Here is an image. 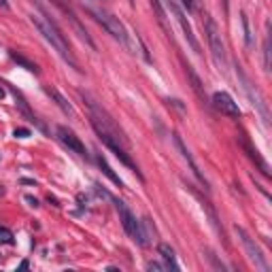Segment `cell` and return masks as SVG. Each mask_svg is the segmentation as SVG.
I'll use <instances>...</instances> for the list:
<instances>
[{"instance_id":"6da1fadb","label":"cell","mask_w":272,"mask_h":272,"mask_svg":"<svg viewBox=\"0 0 272 272\" xmlns=\"http://www.w3.org/2000/svg\"><path fill=\"white\" fill-rule=\"evenodd\" d=\"M81 96H83L85 100V104L87 108H90V121H92V128L96 130V134L100 136V140L104 142V145L111 149V151L115 153V158H117L121 164H126L130 170H134L136 174L142 179V174H140V170L138 166L132 162L130 158V153H128V149H130V140H128V136L121 132V128L115 124L113 117L108 115L104 108H102L96 100H94L90 94H85V92H81Z\"/></svg>"},{"instance_id":"7a4b0ae2","label":"cell","mask_w":272,"mask_h":272,"mask_svg":"<svg viewBox=\"0 0 272 272\" xmlns=\"http://www.w3.org/2000/svg\"><path fill=\"white\" fill-rule=\"evenodd\" d=\"M38 9H40V13H34V15L30 17L32 19V24L36 26V30L43 34V38L49 43L53 49H56L58 53H60V58L64 60V62H68L70 64V68H74L77 72H81V68H79V62L74 60V56H72V51H70V47H68V43H66V36L62 34V30L56 26V22L47 15L45 13V9L38 4Z\"/></svg>"},{"instance_id":"3957f363","label":"cell","mask_w":272,"mask_h":272,"mask_svg":"<svg viewBox=\"0 0 272 272\" xmlns=\"http://www.w3.org/2000/svg\"><path fill=\"white\" fill-rule=\"evenodd\" d=\"M96 189H98V192H102V194H104L108 200H111V202L115 204V210H117L119 221H121V226H124L126 234L130 236L134 242H138L140 247H147V244H149V238L145 236V230H142L140 221L136 219V215L132 213L130 208H128V204H126V202H121V200H117V198H113V196H108V194L104 192V189H100L98 185H96Z\"/></svg>"},{"instance_id":"277c9868","label":"cell","mask_w":272,"mask_h":272,"mask_svg":"<svg viewBox=\"0 0 272 272\" xmlns=\"http://www.w3.org/2000/svg\"><path fill=\"white\" fill-rule=\"evenodd\" d=\"M87 13H90V15L96 19V22H98L108 34H111L115 40H119L121 45H128V36H130V32H128L126 26L119 22V17L111 15V13L104 11V9H96V6H87Z\"/></svg>"},{"instance_id":"5b68a950","label":"cell","mask_w":272,"mask_h":272,"mask_svg":"<svg viewBox=\"0 0 272 272\" xmlns=\"http://www.w3.org/2000/svg\"><path fill=\"white\" fill-rule=\"evenodd\" d=\"M204 32H206V40H208V47H210V53H213L215 64L219 66V70H226V68H228L226 47H223L219 28H217V24H215L210 17H206V24H204Z\"/></svg>"},{"instance_id":"8992f818","label":"cell","mask_w":272,"mask_h":272,"mask_svg":"<svg viewBox=\"0 0 272 272\" xmlns=\"http://www.w3.org/2000/svg\"><path fill=\"white\" fill-rule=\"evenodd\" d=\"M234 232H236V236H238V238H240L242 247H244V251H247V257H249V260L255 264V268H260L262 272H268V270H270V266H268L266 257H264L262 249L257 247V242H255L253 238L249 236L247 230L240 228V226H234Z\"/></svg>"},{"instance_id":"52a82bcc","label":"cell","mask_w":272,"mask_h":272,"mask_svg":"<svg viewBox=\"0 0 272 272\" xmlns=\"http://www.w3.org/2000/svg\"><path fill=\"white\" fill-rule=\"evenodd\" d=\"M166 6L170 9V13H172V17L176 19V22H179V26H181L183 34H185L189 47H192L196 53H200V43H198V38H196V34H194V28H192V26H189V22H187L185 13L181 11V6L176 4V2H172V0H166Z\"/></svg>"},{"instance_id":"ba28073f","label":"cell","mask_w":272,"mask_h":272,"mask_svg":"<svg viewBox=\"0 0 272 272\" xmlns=\"http://www.w3.org/2000/svg\"><path fill=\"white\" fill-rule=\"evenodd\" d=\"M213 106H215V111H219L221 115H226V117H232V119L240 117V108H238L234 98L230 96L228 92H215L213 94Z\"/></svg>"},{"instance_id":"9c48e42d","label":"cell","mask_w":272,"mask_h":272,"mask_svg":"<svg viewBox=\"0 0 272 272\" xmlns=\"http://www.w3.org/2000/svg\"><path fill=\"white\" fill-rule=\"evenodd\" d=\"M236 74H238V79H240V83H242V90L247 92V96L251 100V104H253L257 111L262 113V119H264V124H268V119H270V115H268V108H266V102H264V98L260 96L257 92H253V85L249 83V79H247V74H244L240 68H236Z\"/></svg>"},{"instance_id":"30bf717a","label":"cell","mask_w":272,"mask_h":272,"mask_svg":"<svg viewBox=\"0 0 272 272\" xmlns=\"http://www.w3.org/2000/svg\"><path fill=\"white\" fill-rule=\"evenodd\" d=\"M56 134H58L60 142H64V145L70 149V151H74L77 155H81V158H87V149H85V145L81 142V138L70 130V128L58 126V128H56Z\"/></svg>"},{"instance_id":"8fae6325","label":"cell","mask_w":272,"mask_h":272,"mask_svg":"<svg viewBox=\"0 0 272 272\" xmlns=\"http://www.w3.org/2000/svg\"><path fill=\"white\" fill-rule=\"evenodd\" d=\"M172 140H174V147L176 149H179V153L183 155V160H185L187 162V164H189V168H192V172H194V176H196V179H198L200 183H202V185L204 187H208V183H206V179H204V174L200 172V168H198V164H196V160L192 158V153H189V149L185 147V142H183V138H181V134H172Z\"/></svg>"},{"instance_id":"7c38bea8","label":"cell","mask_w":272,"mask_h":272,"mask_svg":"<svg viewBox=\"0 0 272 272\" xmlns=\"http://www.w3.org/2000/svg\"><path fill=\"white\" fill-rule=\"evenodd\" d=\"M240 147L244 149V153H247L249 158H251V160H253L255 164H257V168L262 170V174H264V176H270V168H268V164H266V160L262 158L257 149H253V147H251V142H249L247 138H240Z\"/></svg>"},{"instance_id":"4fadbf2b","label":"cell","mask_w":272,"mask_h":272,"mask_svg":"<svg viewBox=\"0 0 272 272\" xmlns=\"http://www.w3.org/2000/svg\"><path fill=\"white\" fill-rule=\"evenodd\" d=\"M45 94H47V96H49L53 102H56V104H58L60 108H62V111L68 115V117H74V108H72V104H70V102H68V100L62 96V94H60V92L56 90V87L45 85Z\"/></svg>"},{"instance_id":"5bb4252c","label":"cell","mask_w":272,"mask_h":272,"mask_svg":"<svg viewBox=\"0 0 272 272\" xmlns=\"http://www.w3.org/2000/svg\"><path fill=\"white\" fill-rule=\"evenodd\" d=\"M185 72H187V77H189V81H192V90L196 92V96H198L202 102H206V92H204V85H202V81H200V77L196 74V70H194V66H189V64H185Z\"/></svg>"},{"instance_id":"9a60e30c","label":"cell","mask_w":272,"mask_h":272,"mask_svg":"<svg viewBox=\"0 0 272 272\" xmlns=\"http://www.w3.org/2000/svg\"><path fill=\"white\" fill-rule=\"evenodd\" d=\"M96 162H98V166L102 168V172H104V174L108 176V179H111V181L115 183V185H117V187H124V181H121L119 176L113 172V168L108 166V162H106L104 158H102V153H96Z\"/></svg>"},{"instance_id":"2e32d148","label":"cell","mask_w":272,"mask_h":272,"mask_svg":"<svg viewBox=\"0 0 272 272\" xmlns=\"http://www.w3.org/2000/svg\"><path fill=\"white\" fill-rule=\"evenodd\" d=\"M158 251H160V255H162V260H164V262L168 264V268H172V270H179V264L174 262V249L170 247V244L162 242L160 247H158Z\"/></svg>"},{"instance_id":"e0dca14e","label":"cell","mask_w":272,"mask_h":272,"mask_svg":"<svg viewBox=\"0 0 272 272\" xmlns=\"http://www.w3.org/2000/svg\"><path fill=\"white\" fill-rule=\"evenodd\" d=\"M9 56H11L13 60H15V62H17L19 66H24V68H26V70H28V72H34V74H38V66L34 64V62H30L28 58H24L22 53H17V51H9Z\"/></svg>"},{"instance_id":"ac0fdd59","label":"cell","mask_w":272,"mask_h":272,"mask_svg":"<svg viewBox=\"0 0 272 272\" xmlns=\"http://www.w3.org/2000/svg\"><path fill=\"white\" fill-rule=\"evenodd\" d=\"M242 32H244V45H247V49H251L253 47V34H251V26H249V17L247 13H242Z\"/></svg>"},{"instance_id":"d6986e66","label":"cell","mask_w":272,"mask_h":272,"mask_svg":"<svg viewBox=\"0 0 272 272\" xmlns=\"http://www.w3.org/2000/svg\"><path fill=\"white\" fill-rule=\"evenodd\" d=\"M266 28L268 34L264 38V66H266V70H270V24H266Z\"/></svg>"},{"instance_id":"ffe728a7","label":"cell","mask_w":272,"mask_h":272,"mask_svg":"<svg viewBox=\"0 0 272 272\" xmlns=\"http://www.w3.org/2000/svg\"><path fill=\"white\" fill-rule=\"evenodd\" d=\"M151 6L155 11V15H158V22L166 28V11H164V6H162V2H160V0H151Z\"/></svg>"},{"instance_id":"44dd1931","label":"cell","mask_w":272,"mask_h":272,"mask_svg":"<svg viewBox=\"0 0 272 272\" xmlns=\"http://www.w3.org/2000/svg\"><path fill=\"white\" fill-rule=\"evenodd\" d=\"M0 244H13V232L9 228L0 226Z\"/></svg>"},{"instance_id":"7402d4cb","label":"cell","mask_w":272,"mask_h":272,"mask_svg":"<svg viewBox=\"0 0 272 272\" xmlns=\"http://www.w3.org/2000/svg\"><path fill=\"white\" fill-rule=\"evenodd\" d=\"M147 270H155V272H166V270H168V264H160V262H149V264H147Z\"/></svg>"},{"instance_id":"603a6c76","label":"cell","mask_w":272,"mask_h":272,"mask_svg":"<svg viewBox=\"0 0 272 272\" xmlns=\"http://www.w3.org/2000/svg\"><path fill=\"white\" fill-rule=\"evenodd\" d=\"M13 136H15V138H28V136H30V130H28V128H15Z\"/></svg>"},{"instance_id":"cb8c5ba5","label":"cell","mask_w":272,"mask_h":272,"mask_svg":"<svg viewBox=\"0 0 272 272\" xmlns=\"http://www.w3.org/2000/svg\"><path fill=\"white\" fill-rule=\"evenodd\" d=\"M181 2H183V9L185 11H189V13L194 11V0H181Z\"/></svg>"},{"instance_id":"d4e9b609","label":"cell","mask_w":272,"mask_h":272,"mask_svg":"<svg viewBox=\"0 0 272 272\" xmlns=\"http://www.w3.org/2000/svg\"><path fill=\"white\" fill-rule=\"evenodd\" d=\"M26 202H28L30 206H34V208L38 206V200H36V198H32V196H26Z\"/></svg>"},{"instance_id":"484cf974","label":"cell","mask_w":272,"mask_h":272,"mask_svg":"<svg viewBox=\"0 0 272 272\" xmlns=\"http://www.w3.org/2000/svg\"><path fill=\"white\" fill-rule=\"evenodd\" d=\"M0 6H2V9H9V0H0Z\"/></svg>"},{"instance_id":"4316f807","label":"cell","mask_w":272,"mask_h":272,"mask_svg":"<svg viewBox=\"0 0 272 272\" xmlns=\"http://www.w3.org/2000/svg\"><path fill=\"white\" fill-rule=\"evenodd\" d=\"M4 96H6V92H4V87H2V85H0V100H2Z\"/></svg>"},{"instance_id":"83f0119b","label":"cell","mask_w":272,"mask_h":272,"mask_svg":"<svg viewBox=\"0 0 272 272\" xmlns=\"http://www.w3.org/2000/svg\"><path fill=\"white\" fill-rule=\"evenodd\" d=\"M22 183H26V185H34V181H32V179H22Z\"/></svg>"}]
</instances>
